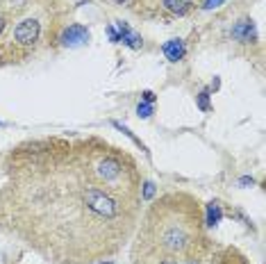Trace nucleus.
I'll return each mask as SVG.
<instances>
[{
    "label": "nucleus",
    "instance_id": "nucleus-11",
    "mask_svg": "<svg viewBox=\"0 0 266 264\" xmlns=\"http://www.w3.org/2000/svg\"><path fill=\"white\" fill-rule=\"evenodd\" d=\"M137 114L141 116V119H148V116L153 114V105H150V103H141L137 107Z\"/></svg>",
    "mask_w": 266,
    "mask_h": 264
},
{
    "label": "nucleus",
    "instance_id": "nucleus-2",
    "mask_svg": "<svg viewBox=\"0 0 266 264\" xmlns=\"http://www.w3.org/2000/svg\"><path fill=\"white\" fill-rule=\"evenodd\" d=\"M200 223L198 203L184 196H166L150 210L139 242L148 251L162 253L159 262H173V258H184L194 251Z\"/></svg>",
    "mask_w": 266,
    "mask_h": 264
},
{
    "label": "nucleus",
    "instance_id": "nucleus-5",
    "mask_svg": "<svg viewBox=\"0 0 266 264\" xmlns=\"http://www.w3.org/2000/svg\"><path fill=\"white\" fill-rule=\"evenodd\" d=\"M116 36H118V41H123L125 46L130 48H141V36L137 34V32H132L125 23H116Z\"/></svg>",
    "mask_w": 266,
    "mask_h": 264
},
{
    "label": "nucleus",
    "instance_id": "nucleus-17",
    "mask_svg": "<svg viewBox=\"0 0 266 264\" xmlns=\"http://www.w3.org/2000/svg\"><path fill=\"white\" fill-rule=\"evenodd\" d=\"M116 2H125V0H116Z\"/></svg>",
    "mask_w": 266,
    "mask_h": 264
},
{
    "label": "nucleus",
    "instance_id": "nucleus-10",
    "mask_svg": "<svg viewBox=\"0 0 266 264\" xmlns=\"http://www.w3.org/2000/svg\"><path fill=\"white\" fill-rule=\"evenodd\" d=\"M198 107L203 109V112H210V91H200L198 96Z\"/></svg>",
    "mask_w": 266,
    "mask_h": 264
},
{
    "label": "nucleus",
    "instance_id": "nucleus-12",
    "mask_svg": "<svg viewBox=\"0 0 266 264\" xmlns=\"http://www.w3.org/2000/svg\"><path fill=\"white\" fill-rule=\"evenodd\" d=\"M141 196H143V201H150V198L155 196V185H153V182H146V185H143V194H141Z\"/></svg>",
    "mask_w": 266,
    "mask_h": 264
},
{
    "label": "nucleus",
    "instance_id": "nucleus-4",
    "mask_svg": "<svg viewBox=\"0 0 266 264\" xmlns=\"http://www.w3.org/2000/svg\"><path fill=\"white\" fill-rule=\"evenodd\" d=\"M89 41V30L84 25H68L61 34V43L68 48H77V46H84Z\"/></svg>",
    "mask_w": 266,
    "mask_h": 264
},
{
    "label": "nucleus",
    "instance_id": "nucleus-9",
    "mask_svg": "<svg viewBox=\"0 0 266 264\" xmlns=\"http://www.w3.org/2000/svg\"><path fill=\"white\" fill-rule=\"evenodd\" d=\"M221 217H223L221 205L219 203H210V205H207V226H216V223L221 221Z\"/></svg>",
    "mask_w": 266,
    "mask_h": 264
},
{
    "label": "nucleus",
    "instance_id": "nucleus-16",
    "mask_svg": "<svg viewBox=\"0 0 266 264\" xmlns=\"http://www.w3.org/2000/svg\"><path fill=\"white\" fill-rule=\"evenodd\" d=\"M98 264H114V262H112V260H107V262H98Z\"/></svg>",
    "mask_w": 266,
    "mask_h": 264
},
{
    "label": "nucleus",
    "instance_id": "nucleus-8",
    "mask_svg": "<svg viewBox=\"0 0 266 264\" xmlns=\"http://www.w3.org/2000/svg\"><path fill=\"white\" fill-rule=\"evenodd\" d=\"M164 55L171 59V62H180L184 57V43L180 39H171V41L164 43Z\"/></svg>",
    "mask_w": 266,
    "mask_h": 264
},
{
    "label": "nucleus",
    "instance_id": "nucleus-7",
    "mask_svg": "<svg viewBox=\"0 0 266 264\" xmlns=\"http://www.w3.org/2000/svg\"><path fill=\"white\" fill-rule=\"evenodd\" d=\"M232 36H235L237 41H253L255 39V25H253V21H241L237 23L235 27H232Z\"/></svg>",
    "mask_w": 266,
    "mask_h": 264
},
{
    "label": "nucleus",
    "instance_id": "nucleus-13",
    "mask_svg": "<svg viewBox=\"0 0 266 264\" xmlns=\"http://www.w3.org/2000/svg\"><path fill=\"white\" fill-rule=\"evenodd\" d=\"M223 2H225V0H205V9H214V7H221V5H223Z\"/></svg>",
    "mask_w": 266,
    "mask_h": 264
},
{
    "label": "nucleus",
    "instance_id": "nucleus-15",
    "mask_svg": "<svg viewBox=\"0 0 266 264\" xmlns=\"http://www.w3.org/2000/svg\"><path fill=\"white\" fill-rule=\"evenodd\" d=\"M2 30H5V18H0V34H2Z\"/></svg>",
    "mask_w": 266,
    "mask_h": 264
},
{
    "label": "nucleus",
    "instance_id": "nucleus-14",
    "mask_svg": "<svg viewBox=\"0 0 266 264\" xmlns=\"http://www.w3.org/2000/svg\"><path fill=\"white\" fill-rule=\"evenodd\" d=\"M143 100L153 105V103H155V93H153V91H143Z\"/></svg>",
    "mask_w": 266,
    "mask_h": 264
},
{
    "label": "nucleus",
    "instance_id": "nucleus-6",
    "mask_svg": "<svg viewBox=\"0 0 266 264\" xmlns=\"http://www.w3.org/2000/svg\"><path fill=\"white\" fill-rule=\"evenodd\" d=\"M162 7L175 16H187L194 9V0H162Z\"/></svg>",
    "mask_w": 266,
    "mask_h": 264
},
{
    "label": "nucleus",
    "instance_id": "nucleus-1",
    "mask_svg": "<svg viewBox=\"0 0 266 264\" xmlns=\"http://www.w3.org/2000/svg\"><path fill=\"white\" fill-rule=\"evenodd\" d=\"M30 150L20 189L32 210V246L64 264L116 249L139 207L134 162L96 139L43 141Z\"/></svg>",
    "mask_w": 266,
    "mask_h": 264
},
{
    "label": "nucleus",
    "instance_id": "nucleus-3",
    "mask_svg": "<svg viewBox=\"0 0 266 264\" xmlns=\"http://www.w3.org/2000/svg\"><path fill=\"white\" fill-rule=\"evenodd\" d=\"M39 23L34 21V18H25V21H20L18 25H16L14 34H11V46L16 48H32L36 43V39H39Z\"/></svg>",
    "mask_w": 266,
    "mask_h": 264
}]
</instances>
